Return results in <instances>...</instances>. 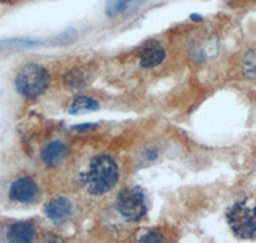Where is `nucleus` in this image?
<instances>
[{
	"label": "nucleus",
	"mask_w": 256,
	"mask_h": 243,
	"mask_svg": "<svg viewBox=\"0 0 256 243\" xmlns=\"http://www.w3.org/2000/svg\"><path fill=\"white\" fill-rule=\"evenodd\" d=\"M120 180V169L116 160L109 155L100 154L94 156L88 172L81 174L80 182L88 192L94 196H100L112 191Z\"/></svg>",
	"instance_id": "obj_1"
},
{
	"label": "nucleus",
	"mask_w": 256,
	"mask_h": 243,
	"mask_svg": "<svg viewBox=\"0 0 256 243\" xmlns=\"http://www.w3.org/2000/svg\"><path fill=\"white\" fill-rule=\"evenodd\" d=\"M227 222L236 237L256 238V200L244 198L234 204L227 212Z\"/></svg>",
	"instance_id": "obj_2"
},
{
	"label": "nucleus",
	"mask_w": 256,
	"mask_h": 243,
	"mask_svg": "<svg viewBox=\"0 0 256 243\" xmlns=\"http://www.w3.org/2000/svg\"><path fill=\"white\" fill-rule=\"evenodd\" d=\"M50 84L48 70L36 63L26 64L16 77V88L27 98H38L46 92Z\"/></svg>",
	"instance_id": "obj_3"
},
{
	"label": "nucleus",
	"mask_w": 256,
	"mask_h": 243,
	"mask_svg": "<svg viewBox=\"0 0 256 243\" xmlns=\"http://www.w3.org/2000/svg\"><path fill=\"white\" fill-rule=\"evenodd\" d=\"M116 208L128 222H140L148 212L145 192L138 186L123 188L116 197Z\"/></svg>",
	"instance_id": "obj_4"
},
{
	"label": "nucleus",
	"mask_w": 256,
	"mask_h": 243,
	"mask_svg": "<svg viewBox=\"0 0 256 243\" xmlns=\"http://www.w3.org/2000/svg\"><path fill=\"white\" fill-rule=\"evenodd\" d=\"M38 186L31 176H20L10 184L9 197L20 204H32L38 198Z\"/></svg>",
	"instance_id": "obj_5"
},
{
	"label": "nucleus",
	"mask_w": 256,
	"mask_h": 243,
	"mask_svg": "<svg viewBox=\"0 0 256 243\" xmlns=\"http://www.w3.org/2000/svg\"><path fill=\"white\" fill-rule=\"evenodd\" d=\"M45 215L54 224H63L70 218L73 205L67 197H56L45 205Z\"/></svg>",
	"instance_id": "obj_6"
},
{
	"label": "nucleus",
	"mask_w": 256,
	"mask_h": 243,
	"mask_svg": "<svg viewBox=\"0 0 256 243\" xmlns=\"http://www.w3.org/2000/svg\"><path fill=\"white\" fill-rule=\"evenodd\" d=\"M166 58V50L156 41H150L141 49L140 64L144 68H154Z\"/></svg>",
	"instance_id": "obj_7"
},
{
	"label": "nucleus",
	"mask_w": 256,
	"mask_h": 243,
	"mask_svg": "<svg viewBox=\"0 0 256 243\" xmlns=\"http://www.w3.org/2000/svg\"><path fill=\"white\" fill-rule=\"evenodd\" d=\"M36 236L35 224L26 220V222H18L9 226L6 232V238L9 242L14 243H28L34 240Z\"/></svg>",
	"instance_id": "obj_8"
},
{
	"label": "nucleus",
	"mask_w": 256,
	"mask_h": 243,
	"mask_svg": "<svg viewBox=\"0 0 256 243\" xmlns=\"http://www.w3.org/2000/svg\"><path fill=\"white\" fill-rule=\"evenodd\" d=\"M68 148L62 141H52L41 150V160L48 166H56L67 156Z\"/></svg>",
	"instance_id": "obj_9"
},
{
	"label": "nucleus",
	"mask_w": 256,
	"mask_h": 243,
	"mask_svg": "<svg viewBox=\"0 0 256 243\" xmlns=\"http://www.w3.org/2000/svg\"><path fill=\"white\" fill-rule=\"evenodd\" d=\"M144 3V0H106L105 13L108 17H116L126 12H132Z\"/></svg>",
	"instance_id": "obj_10"
},
{
	"label": "nucleus",
	"mask_w": 256,
	"mask_h": 243,
	"mask_svg": "<svg viewBox=\"0 0 256 243\" xmlns=\"http://www.w3.org/2000/svg\"><path fill=\"white\" fill-rule=\"evenodd\" d=\"M92 77L88 70H84L82 68H74L70 70L64 76V82L72 88H84L91 82Z\"/></svg>",
	"instance_id": "obj_11"
},
{
	"label": "nucleus",
	"mask_w": 256,
	"mask_h": 243,
	"mask_svg": "<svg viewBox=\"0 0 256 243\" xmlns=\"http://www.w3.org/2000/svg\"><path fill=\"white\" fill-rule=\"evenodd\" d=\"M38 45H42V44L38 41L26 40V38H8V40L0 41V52H18V50L38 46Z\"/></svg>",
	"instance_id": "obj_12"
},
{
	"label": "nucleus",
	"mask_w": 256,
	"mask_h": 243,
	"mask_svg": "<svg viewBox=\"0 0 256 243\" xmlns=\"http://www.w3.org/2000/svg\"><path fill=\"white\" fill-rule=\"evenodd\" d=\"M100 105L99 102H96L95 98H91L88 96H78L73 100L70 104V114H80L84 112H95L99 110Z\"/></svg>",
	"instance_id": "obj_13"
},
{
	"label": "nucleus",
	"mask_w": 256,
	"mask_h": 243,
	"mask_svg": "<svg viewBox=\"0 0 256 243\" xmlns=\"http://www.w3.org/2000/svg\"><path fill=\"white\" fill-rule=\"evenodd\" d=\"M242 70L246 77L256 80V50H250L244 54L242 60Z\"/></svg>",
	"instance_id": "obj_14"
},
{
	"label": "nucleus",
	"mask_w": 256,
	"mask_h": 243,
	"mask_svg": "<svg viewBox=\"0 0 256 243\" xmlns=\"http://www.w3.org/2000/svg\"><path fill=\"white\" fill-rule=\"evenodd\" d=\"M77 38V34L74 30H70V31H66V32H62L60 35L56 36V38H52V40H50L49 45H66V44H70L73 42V41L76 40Z\"/></svg>",
	"instance_id": "obj_15"
},
{
	"label": "nucleus",
	"mask_w": 256,
	"mask_h": 243,
	"mask_svg": "<svg viewBox=\"0 0 256 243\" xmlns=\"http://www.w3.org/2000/svg\"><path fill=\"white\" fill-rule=\"evenodd\" d=\"M140 242H163V236L155 230H150L140 238Z\"/></svg>",
	"instance_id": "obj_16"
},
{
	"label": "nucleus",
	"mask_w": 256,
	"mask_h": 243,
	"mask_svg": "<svg viewBox=\"0 0 256 243\" xmlns=\"http://www.w3.org/2000/svg\"><path fill=\"white\" fill-rule=\"evenodd\" d=\"M96 124H91V123H86V124H82V126H76V127H72V130H91V128H95Z\"/></svg>",
	"instance_id": "obj_17"
},
{
	"label": "nucleus",
	"mask_w": 256,
	"mask_h": 243,
	"mask_svg": "<svg viewBox=\"0 0 256 243\" xmlns=\"http://www.w3.org/2000/svg\"><path fill=\"white\" fill-rule=\"evenodd\" d=\"M3 4H16L18 3V2H20V0H0Z\"/></svg>",
	"instance_id": "obj_18"
},
{
	"label": "nucleus",
	"mask_w": 256,
	"mask_h": 243,
	"mask_svg": "<svg viewBox=\"0 0 256 243\" xmlns=\"http://www.w3.org/2000/svg\"><path fill=\"white\" fill-rule=\"evenodd\" d=\"M191 20H202V17H201V16H198V14H192V16H191Z\"/></svg>",
	"instance_id": "obj_19"
}]
</instances>
